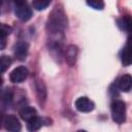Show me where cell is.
Segmentation results:
<instances>
[{
  "label": "cell",
  "instance_id": "obj_5",
  "mask_svg": "<svg viewBox=\"0 0 132 132\" xmlns=\"http://www.w3.org/2000/svg\"><path fill=\"white\" fill-rule=\"evenodd\" d=\"M3 125L8 132H21L22 125L14 114H7L3 119Z\"/></svg>",
  "mask_w": 132,
  "mask_h": 132
},
{
  "label": "cell",
  "instance_id": "obj_10",
  "mask_svg": "<svg viewBox=\"0 0 132 132\" xmlns=\"http://www.w3.org/2000/svg\"><path fill=\"white\" fill-rule=\"evenodd\" d=\"M117 86L118 89L123 91V92H129L131 90V86H132V77L130 74H124L123 76H121L119 78V80L117 81Z\"/></svg>",
  "mask_w": 132,
  "mask_h": 132
},
{
  "label": "cell",
  "instance_id": "obj_20",
  "mask_svg": "<svg viewBox=\"0 0 132 132\" xmlns=\"http://www.w3.org/2000/svg\"><path fill=\"white\" fill-rule=\"evenodd\" d=\"M87 4L89 6H91L94 9L97 10H101L104 8V2L103 1H96V0H91V1H87Z\"/></svg>",
  "mask_w": 132,
  "mask_h": 132
},
{
  "label": "cell",
  "instance_id": "obj_6",
  "mask_svg": "<svg viewBox=\"0 0 132 132\" xmlns=\"http://www.w3.org/2000/svg\"><path fill=\"white\" fill-rule=\"evenodd\" d=\"M28 74H29V71L25 66H19L10 72L9 79L13 84H20L27 78Z\"/></svg>",
  "mask_w": 132,
  "mask_h": 132
},
{
  "label": "cell",
  "instance_id": "obj_19",
  "mask_svg": "<svg viewBox=\"0 0 132 132\" xmlns=\"http://www.w3.org/2000/svg\"><path fill=\"white\" fill-rule=\"evenodd\" d=\"M50 3L51 1H47V0H35L32 2V6L36 10H43L50 5Z\"/></svg>",
  "mask_w": 132,
  "mask_h": 132
},
{
  "label": "cell",
  "instance_id": "obj_13",
  "mask_svg": "<svg viewBox=\"0 0 132 132\" xmlns=\"http://www.w3.org/2000/svg\"><path fill=\"white\" fill-rule=\"evenodd\" d=\"M35 87H36V94H37V97H38L39 101L44 102L45 99H46V88H45L44 82L40 79H37L36 84H35Z\"/></svg>",
  "mask_w": 132,
  "mask_h": 132
},
{
  "label": "cell",
  "instance_id": "obj_11",
  "mask_svg": "<svg viewBox=\"0 0 132 132\" xmlns=\"http://www.w3.org/2000/svg\"><path fill=\"white\" fill-rule=\"evenodd\" d=\"M19 112H20V116H21V118L23 119V120H25V121H29V120H31L32 118H34V117H36V109L34 108V107H32V106H29V105H26V106H23L20 110H19Z\"/></svg>",
  "mask_w": 132,
  "mask_h": 132
},
{
  "label": "cell",
  "instance_id": "obj_3",
  "mask_svg": "<svg viewBox=\"0 0 132 132\" xmlns=\"http://www.w3.org/2000/svg\"><path fill=\"white\" fill-rule=\"evenodd\" d=\"M112 120L118 124H123L126 121V104L122 100H114L110 105Z\"/></svg>",
  "mask_w": 132,
  "mask_h": 132
},
{
  "label": "cell",
  "instance_id": "obj_22",
  "mask_svg": "<svg viewBox=\"0 0 132 132\" xmlns=\"http://www.w3.org/2000/svg\"><path fill=\"white\" fill-rule=\"evenodd\" d=\"M2 82H3V78H2V76H1V73H0V86L2 85Z\"/></svg>",
  "mask_w": 132,
  "mask_h": 132
},
{
  "label": "cell",
  "instance_id": "obj_12",
  "mask_svg": "<svg viewBox=\"0 0 132 132\" xmlns=\"http://www.w3.org/2000/svg\"><path fill=\"white\" fill-rule=\"evenodd\" d=\"M42 125H43V120L36 116L27 122V130L29 132H36L41 128Z\"/></svg>",
  "mask_w": 132,
  "mask_h": 132
},
{
  "label": "cell",
  "instance_id": "obj_9",
  "mask_svg": "<svg viewBox=\"0 0 132 132\" xmlns=\"http://www.w3.org/2000/svg\"><path fill=\"white\" fill-rule=\"evenodd\" d=\"M28 47L29 46H28V43L27 42H25V41H19L14 45V47H13L15 58L18 60H20V61L25 60L26 57H27V55H28Z\"/></svg>",
  "mask_w": 132,
  "mask_h": 132
},
{
  "label": "cell",
  "instance_id": "obj_4",
  "mask_svg": "<svg viewBox=\"0 0 132 132\" xmlns=\"http://www.w3.org/2000/svg\"><path fill=\"white\" fill-rule=\"evenodd\" d=\"M14 13L16 18L22 22H27L32 16V9L27 4L26 1H15L14 2Z\"/></svg>",
  "mask_w": 132,
  "mask_h": 132
},
{
  "label": "cell",
  "instance_id": "obj_17",
  "mask_svg": "<svg viewBox=\"0 0 132 132\" xmlns=\"http://www.w3.org/2000/svg\"><path fill=\"white\" fill-rule=\"evenodd\" d=\"M131 18L130 15H123L121 19L118 20V25L119 27L126 31V32H130V28H131Z\"/></svg>",
  "mask_w": 132,
  "mask_h": 132
},
{
  "label": "cell",
  "instance_id": "obj_23",
  "mask_svg": "<svg viewBox=\"0 0 132 132\" xmlns=\"http://www.w3.org/2000/svg\"><path fill=\"white\" fill-rule=\"evenodd\" d=\"M77 132H88V131H86V130H78Z\"/></svg>",
  "mask_w": 132,
  "mask_h": 132
},
{
  "label": "cell",
  "instance_id": "obj_2",
  "mask_svg": "<svg viewBox=\"0 0 132 132\" xmlns=\"http://www.w3.org/2000/svg\"><path fill=\"white\" fill-rule=\"evenodd\" d=\"M64 41L65 36L63 32H54L48 34V51L53 58L60 61L64 55Z\"/></svg>",
  "mask_w": 132,
  "mask_h": 132
},
{
  "label": "cell",
  "instance_id": "obj_15",
  "mask_svg": "<svg viewBox=\"0 0 132 132\" xmlns=\"http://www.w3.org/2000/svg\"><path fill=\"white\" fill-rule=\"evenodd\" d=\"M121 60L124 66H129L131 64V50H130V42L128 40L126 46L123 48L122 55H121Z\"/></svg>",
  "mask_w": 132,
  "mask_h": 132
},
{
  "label": "cell",
  "instance_id": "obj_16",
  "mask_svg": "<svg viewBox=\"0 0 132 132\" xmlns=\"http://www.w3.org/2000/svg\"><path fill=\"white\" fill-rule=\"evenodd\" d=\"M12 98H13V94H12L10 89L5 88V89L0 91V101H1V103L7 105V104L11 103Z\"/></svg>",
  "mask_w": 132,
  "mask_h": 132
},
{
  "label": "cell",
  "instance_id": "obj_21",
  "mask_svg": "<svg viewBox=\"0 0 132 132\" xmlns=\"http://www.w3.org/2000/svg\"><path fill=\"white\" fill-rule=\"evenodd\" d=\"M2 124H3V118H2V114L0 113V128H1Z\"/></svg>",
  "mask_w": 132,
  "mask_h": 132
},
{
  "label": "cell",
  "instance_id": "obj_7",
  "mask_svg": "<svg viewBox=\"0 0 132 132\" xmlns=\"http://www.w3.org/2000/svg\"><path fill=\"white\" fill-rule=\"evenodd\" d=\"M75 107L78 111L81 112H90L95 108V104L88 97H79L75 101Z\"/></svg>",
  "mask_w": 132,
  "mask_h": 132
},
{
  "label": "cell",
  "instance_id": "obj_14",
  "mask_svg": "<svg viewBox=\"0 0 132 132\" xmlns=\"http://www.w3.org/2000/svg\"><path fill=\"white\" fill-rule=\"evenodd\" d=\"M11 32V28L5 25H0V51L6 46V37Z\"/></svg>",
  "mask_w": 132,
  "mask_h": 132
},
{
  "label": "cell",
  "instance_id": "obj_18",
  "mask_svg": "<svg viewBox=\"0 0 132 132\" xmlns=\"http://www.w3.org/2000/svg\"><path fill=\"white\" fill-rule=\"evenodd\" d=\"M11 58L8 56H1L0 57V73L5 72L9 66L11 65Z\"/></svg>",
  "mask_w": 132,
  "mask_h": 132
},
{
  "label": "cell",
  "instance_id": "obj_8",
  "mask_svg": "<svg viewBox=\"0 0 132 132\" xmlns=\"http://www.w3.org/2000/svg\"><path fill=\"white\" fill-rule=\"evenodd\" d=\"M78 55V48L74 44H69L65 50H64V57L66 60V63L69 66H73L76 62Z\"/></svg>",
  "mask_w": 132,
  "mask_h": 132
},
{
  "label": "cell",
  "instance_id": "obj_1",
  "mask_svg": "<svg viewBox=\"0 0 132 132\" xmlns=\"http://www.w3.org/2000/svg\"><path fill=\"white\" fill-rule=\"evenodd\" d=\"M67 24L68 21L63 6L61 4H57L48 14L45 27L47 33L50 34L54 32H63L64 29L67 27Z\"/></svg>",
  "mask_w": 132,
  "mask_h": 132
}]
</instances>
